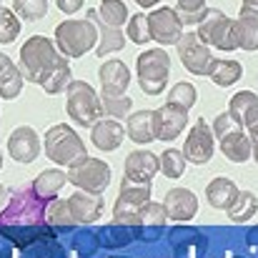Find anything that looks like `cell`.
Segmentation results:
<instances>
[{"label":"cell","instance_id":"obj_19","mask_svg":"<svg viewBox=\"0 0 258 258\" xmlns=\"http://www.w3.org/2000/svg\"><path fill=\"white\" fill-rule=\"evenodd\" d=\"M68 206H71V213H73L76 223H93L103 213V198L95 196V193H86V190L73 193L68 198Z\"/></svg>","mask_w":258,"mask_h":258},{"label":"cell","instance_id":"obj_8","mask_svg":"<svg viewBox=\"0 0 258 258\" xmlns=\"http://www.w3.org/2000/svg\"><path fill=\"white\" fill-rule=\"evenodd\" d=\"M198 35L206 45H213L218 50H233L238 48L236 40V20L226 18L221 10L208 8L206 18L198 23Z\"/></svg>","mask_w":258,"mask_h":258},{"label":"cell","instance_id":"obj_40","mask_svg":"<svg viewBox=\"0 0 258 258\" xmlns=\"http://www.w3.org/2000/svg\"><path fill=\"white\" fill-rule=\"evenodd\" d=\"M168 213L163 208V203H146L143 206V213H141V226H151V228H161L166 223Z\"/></svg>","mask_w":258,"mask_h":258},{"label":"cell","instance_id":"obj_23","mask_svg":"<svg viewBox=\"0 0 258 258\" xmlns=\"http://www.w3.org/2000/svg\"><path fill=\"white\" fill-rule=\"evenodd\" d=\"M125 136L141 146L156 141V128H153V110H138L128 118V128Z\"/></svg>","mask_w":258,"mask_h":258},{"label":"cell","instance_id":"obj_6","mask_svg":"<svg viewBox=\"0 0 258 258\" xmlns=\"http://www.w3.org/2000/svg\"><path fill=\"white\" fill-rule=\"evenodd\" d=\"M171 71V58L166 50H143L138 55V86L148 95H158L166 90Z\"/></svg>","mask_w":258,"mask_h":258},{"label":"cell","instance_id":"obj_7","mask_svg":"<svg viewBox=\"0 0 258 258\" xmlns=\"http://www.w3.org/2000/svg\"><path fill=\"white\" fill-rule=\"evenodd\" d=\"M103 113V100L86 81H73L68 86V115L78 125H95Z\"/></svg>","mask_w":258,"mask_h":258},{"label":"cell","instance_id":"obj_16","mask_svg":"<svg viewBox=\"0 0 258 258\" xmlns=\"http://www.w3.org/2000/svg\"><path fill=\"white\" fill-rule=\"evenodd\" d=\"M163 208L173 221H190L198 213V198L188 188H173L163 201Z\"/></svg>","mask_w":258,"mask_h":258},{"label":"cell","instance_id":"obj_29","mask_svg":"<svg viewBox=\"0 0 258 258\" xmlns=\"http://www.w3.org/2000/svg\"><path fill=\"white\" fill-rule=\"evenodd\" d=\"M241 76H243V66L236 60H216V66L211 71V81L221 88L233 86Z\"/></svg>","mask_w":258,"mask_h":258},{"label":"cell","instance_id":"obj_33","mask_svg":"<svg viewBox=\"0 0 258 258\" xmlns=\"http://www.w3.org/2000/svg\"><path fill=\"white\" fill-rule=\"evenodd\" d=\"M98 15H100L108 25H115V28H120L125 20H131V18H128V8H125L123 0H103L100 8H98Z\"/></svg>","mask_w":258,"mask_h":258},{"label":"cell","instance_id":"obj_22","mask_svg":"<svg viewBox=\"0 0 258 258\" xmlns=\"http://www.w3.org/2000/svg\"><path fill=\"white\" fill-rule=\"evenodd\" d=\"M20 90H23V71L5 53H0V98L5 100L18 98Z\"/></svg>","mask_w":258,"mask_h":258},{"label":"cell","instance_id":"obj_4","mask_svg":"<svg viewBox=\"0 0 258 258\" xmlns=\"http://www.w3.org/2000/svg\"><path fill=\"white\" fill-rule=\"evenodd\" d=\"M55 43L60 55L66 58H81L98 43V30L90 20H66L55 28Z\"/></svg>","mask_w":258,"mask_h":258},{"label":"cell","instance_id":"obj_13","mask_svg":"<svg viewBox=\"0 0 258 258\" xmlns=\"http://www.w3.org/2000/svg\"><path fill=\"white\" fill-rule=\"evenodd\" d=\"M188 125V110L166 103L163 108L153 110V128H156V138L158 141H173L178 138Z\"/></svg>","mask_w":258,"mask_h":258},{"label":"cell","instance_id":"obj_32","mask_svg":"<svg viewBox=\"0 0 258 258\" xmlns=\"http://www.w3.org/2000/svg\"><path fill=\"white\" fill-rule=\"evenodd\" d=\"M158 166H161V173L166 178H180L185 173V156H183V151L166 148L158 158Z\"/></svg>","mask_w":258,"mask_h":258},{"label":"cell","instance_id":"obj_37","mask_svg":"<svg viewBox=\"0 0 258 258\" xmlns=\"http://www.w3.org/2000/svg\"><path fill=\"white\" fill-rule=\"evenodd\" d=\"M20 33V20L15 15V10L10 8H0V43H13Z\"/></svg>","mask_w":258,"mask_h":258},{"label":"cell","instance_id":"obj_21","mask_svg":"<svg viewBox=\"0 0 258 258\" xmlns=\"http://www.w3.org/2000/svg\"><path fill=\"white\" fill-rule=\"evenodd\" d=\"M218 141H221V151H223V156L228 161L243 163V161L251 158V141L243 133V128L231 131V133H223V136H218Z\"/></svg>","mask_w":258,"mask_h":258},{"label":"cell","instance_id":"obj_9","mask_svg":"<svg viewBox=\"0 0 258 258\" xmlns=\"http://www.w3.org/2000/svg\"><path fill=\"white\" fill-rule=\"evenodd\" d=\"M68 180L76 183V185H78L81 190H86V193L100 196V193L108 188V183H110V168H108L105 161H98V158L86 156V158H81L78 163L71 166Z\"/></svg>","mask_w":258,"mask_h":258},{"label":"cell","instance_id":"obj_15","mask_svg":"<svg viewBox=\"0 0 258 258\" xmlns=\"http://www.w3.org/2000/svg\"><path fill=\"white\" fill-rule=\"evenodd\" d=\"M88 20H90V23L95 25V30H98L95 55H108V53L120 50V48L125 45V35H123V30L115 28V25H108V23L98 15V10H88Z\"/></svg>","mask_w":258,"mask_h":258},{"label":"cell","instance_id":"obj_41","mask_svg":"<svg viewBox=\"0 0 258 258\" xmlns=\"http://www.w3.org/2000/svg\"><path fill=\"white\" fill-rule=\"evenodd\" d=\"M58 3V8L66 13V15H73V13H78L81 8H83V0H55Z\"/></svg>","mask_w":258,"mask_h":258},{"label":"cell","instance_id":"obj_18","mask_svg":"<svg viewBox=\"0 0 258 258\" xmlns=\"http://www.w3.org/2000/svg\"><path fill=\"white\" fill-rule=\"evenodd\" d=\"M131 83V73L125 63L120 60H108L100 68V95H125V88Z\"/></svg>","mask_w":258,"mask_h":258},{"label":"cell","instance_id":"obj_25","mask_svg":"<svg viewBox=\"0 0 258 258\" xmlns=\"http://www.w3.org/2000/svg\"><path fill=\"white\" fill-rule=\"evenodd\" d=\"M231 113L238 118L241 125L251 128L253 123H258V98L251 90H241L231 98Z\"/></svg>","mask_w":258,"mask_h":258},{"label":"cell","instance_id":"obj_10","mask_svg":"<svg viewBox=\"0 0 258 258\" xmlns=\"http://www.w3.org/2000/svg\"><path fill=\"white\" fill-rule=\"evenodd\" d=\"M178 53H180L183 66H185L193 76H211V71H213V66H216V58H213L211 48L201 40L198 33H185V35L178 40Z\"/></svg>","mask_w":258,"mask_h":258},{"label":"cell","instance_id":"obj_1","mask_svg":"<svg viewBox=\"0 0 258 258\" xmlns=\"http://www.w3.org/2000/svg\"><path fill=\"white\" fill-rule=\"evenodd\" d=\"M45 201L33 190V188H23L13 196L10 206L0 213V228H10L15 226L18 233H23L25 228H40L43 231V223H45ZM15 233V236H18Z\"/></svg>","mask_w":258,"mask_h":258},{"label":"cell","instance_id":"obj_38","mask_svg":"<svg viewBox=\"0 0 258 258\" xmlns=\"http://www.w3.org/2000/svg\"><path fill=\"white\" fill-rule=\"evenodd\" d=\"M125 33H128V38H131L133 43H138V45L153 40V38H151V28H148V15H143V13H138V15H133V18L128 20Z\"/></svg>","mask_w":258,"mask_h":258},{"label":"cell","instance_id":"obj_46","mask_svg":"<svg viewBox=\"0 0 258 258\" xmlns=\"http://www.w3.org/2000/svg\"><path fill=\"white\" fill-rule=\"evenodd\" d=\"M246 5H258V0H243Z\"/></svg>","mask_w":258,"mask_h":258},{"label":"cell","instance_id":"obj_28","mask_svg":"<svg viewBox=\"0 0 258 258\" xmlns=\"http://www.w3.org/2000/svg\"><path fill=\"white\" fill-rule=\"evenodd\" d=\"M45 223L53 226V228H73L76 218L71 213L68 201H50L45 206Z\"/></svg>","mask_w":258,"mask_h":258},{"label":"cell","instance_id":"obj_3","mask_svg":"<svg viewBox=\"0 0 258 258\" xmlns=\"http://www.w3.org/2000/svg\"><path fill=\"white\" fill-rule=\"evenodd\" d=\"M45 153L58 166H73L81 158H86V143L71 125L58 123L45 133Z\"/></svg>","mask_w":258,"mask_h":258},{"label":"cell","instance_id":"obj_31","mask_svg":"<svg viewBox=\"0 0 258 258\" xmlns=\"http://www.w3.org/2000/svg\"><path fill=\"white\" fill-rule=\"evenodd\" d=\"M256 211H258V198L253 193H248V190H241L238 198L233 201V206L228 208V216H231V221L243 223V221H248Z\"/></svg>","mask_w":258,"mask_h":258},{"label":"cell","instance_id":"obj_47","mask_svg":"<svg viewBox=\"0 0 258 258\" xmlns=\"http://www.w3.org/2000/svg\"><path fill=\"white\" fill-rule=\"evenodd\" d=\"M0 168H3V153H0Z\"/></svg>","mask_w":258,"mask_h":258},{"label":"cell","instance_id":"obj_44","mask_svg":"<svg viewBox=\"0 0 258 258\" xmlns=\"http://www.w3.org/2000/svg\"><path fill=\"white\" fill-rule=\"evenodd\" d=\"M251 156L256 158V163H258V138H253V146H251Z\"/></svg>","mask_w":258,"mask_h":258},{"label":"cell","instance_id":"obj_14","mask_svg":"<svg viewBox=\"0 0 258 258\" xmlns=\"http://www.w3.org/2000/svg\"><path fill=\"white\" fill-rule=\"evenodd\" d=\"M8 151H10V156H13L18 163H33V161L38 158V153H40V141H38V136H35L33 128L20 125V128H15V131L10 133V138H8Z\"/></svg>","mask_w":258,"mask_h":258},{"label":"cell","instance_id":"obj_12","mask_svg":"<svg viewBox=\"0 0 258 258\" xmlns=\"http://www.w3.org/2000/svg\"><path fill=\"white\" fill-rule=\"evenodd\" d=\"M183 156H185V161H190L196 166H203V163L211 161V156H213V131L208 128V123L203 118H198L193 131L188 133L185 146H183Z\"/></svg>","mask_w":258,"mask_h":258},{"label":"cell","instance_id":"obj_39","mask_svg":"<svg viewBox=\"0 0 258 258\" xmlns=\"http://www.w3.org/2000/svg\"><path fill=\"white\" fill-rule=\"evenodd\" d=\"M100 100H103V110H105L110 118H115V120L125 118L128 110L133 108V103H131L128 95H100Z\"/></svg>","mask_w":258,"mask_h":258},{"label":"cell","instance_id":"obj_24","mask_svg":"<svg viewBox=\"0 0 258 258\" xmlns=\"http://www.w3.org/2000/svg\"><path fill=\"white\" fill-rule=\"evenodd\" d=\"M206 196H208V203H211L213 208L228 211V208L233 206V201L238 198V188H236V183L228 180V178H216V180L208 183Z\"/></svg>","mask_w":258,"mask_h":258},{"label":"cell","instance_id":"obj_43","mask_svg":"<svg viewBox=\"0 0 258 258\" xmlns=\"http://www.w3.org/2000/svg\"><path fill=\"white\" fill-rule=\"evenodd\" d=\"M141 8H153V5H158V0H136Z\"/></svg>","mask_w":258,"mask_h":258},{"label":"cell","instance_id":"obj_34","mask_svg":"<svg viewBox=\"0 0 258 258\" xmlns=\"http://www.w3.org/2000/svg\"><path fill=\"white\" fill-rule=\"evenodd\" d=\"M208 8L203 0H178V18L183 25H196L206 18Z\"/></svg>","mask_w":258,"mask_h":258},{"label":"cell","instance_id":"obj_2","mask_svg":"<svg viewBox=\"0 0 258 258\" xmlns=\"http://www.w3.org/2000/svg\"><path fill=\"white\" fill-rule=\"evenodd\" d=\"M60 58H66V55H60V50L53 45V40H48L43 35H33L30 40H25V45L20 50L23 78H28L30 83H40L58 66Z\"/></svg>","mask_w":258,"mask_h":258},{"label":"cell","instance_id":"obj_5","mask_svg":"<svg viewBox=\"0 0 258 258\" xmlns=\"http://www.w3.org/2000/svg\"><path fill=\"white\" fill-rule=\"evenodd\" d=\"M148 201H151V183H136L131 178H123L120 196H118L115 211H113L115 223H123V226L141 223V213Z\"/></svg>","mask_w":258,"mask_h":258},{"label":"cell","instance_id":"obj_27","mask_svg":"<svg viewBox=\"0 0 258 258\" xmlns=\"http://www.w3.org/2000/svg\"><path fill=\"white\" fill-rule=\"evenodd\" d=\"M73 81H71V66H68V60L66 58H60L58 60V66L40 81V86L43 90L48 93V95H55V93H63V90H68Z\"/></svg>","mask_w":258,"mask_h":258},{"label":"cell","instance_id":"obj_20","mask_svg":"<svg viewBox=\"0 0 258 258\" xmlns=\"http://www.w3.org/2000/svg\"><path fill=\"white\" fill-rule=\"evenodd\" d=\"M158 158L151 151H136L125 158V178L136 183H151V178L158 173Z\"/></svg>","mask_w":258,"mask_h":258},{"label":"cell","instance_id":"obj_26","mask_svg":"<svg viewBox=\"0 0 258 258\" xmlns=\"http://www.w3.org/2000/svg\"><path fill=\"white\" fill-rule=\"evenodd\" d=\"M66 180H68L66 173L58 171V168H50V171H43L33 180V190H35L43 201H50V198L58 196V190L66 185Z\"/></svg>","mask_w":258,"mask_h":258},{"label":"cell","instance_id":"obj_36","mask_svg":"<svg viewBox=\"0 0 258 258\" xmlns=\"http://www.w3.org/2000/svg\"><path fill=\"white\" fill-rule=\"evenodd\" d=\"M196 98H198V93H196V88L190 86V83H175L171 88V93H168V103L171 105H178V108H183V110H188V108H193L196 105Z\"/></svg>","mask_w":258,"mask_h":258},{"label":"cell","instance_id":"obj_11","mask_svg":"<svg viewBox=\"0 0 258 258\" xmlns=\"http://www.w3.org/2000/svg\"><path fill=\"white\" fill-rule=\"evenodd\" d=\"M148 28H151V38L158 40L161 45H178V40L183 38V23L175 8L153 10L148 15Z\"/></svg>","mask_w":258,"mask_h":258},{"label":"cell","instance_id":"obj_35","mask_svg":"<svg viewBox=\"0 0 258 258\" xmlns=\"http://www.w3.org/2000/svg\"><path fill=\"white\" fill-rule=\"evenodd\" d=\"M13 10L23 20H40L48 13V0H13Z\"/></svg>","mask_w":258,"mask_h":258},{"label":"cell","instance_id":"obj_42","mask_svg":"<svg viewBox=\"0 0 258 258\" xmlns=\"http://www.w3.org/2000/svg\"><path fill=\"white\" fill-rule=\"evenodd\" d=\"M241 15L258 20V5H246V3H243V8H241Z\"/></svg>","mask_w":258,"mask_h":258},{"label":"cell","instance_id":"obj_45","mask_svg":"<svg viewBox=\"0 0 258 258\" xmlns=\"http://www.w3.org/2000/svg\"><path fill=\"white\" fill-rule=\"evenodd\" d=\"M5 196H8V193H5V185H0V208H3V203H5Z\"/></svg>","mask_w":258,"mask_h":258},{"label":"cell","instance_id":"obj_17","mask_svg":"<svg viewBox=\"0 0 258 258\" xmlns=\"http://www.w3.org/2000/svg\"><path fill=\"white\" fill-rule=\"evenodd\" d=\"M123 138H125V128L115 118L98 120L95 125H90V141L98 151H115L123 143Z\"/></svg>","mask_w":258,"mask_h":258},{"label":"cell","instance_id":"obj_30","mask_svg":"<svg viewBox=\"0 0 258 258\" xmlns=\"http://www.w3.org/2000/svg\"><path fill=\"white\" fill-rule=\"evenodd\" d=\"M236 40L243 50H258V20L241 15L236 20Z\"/></svg>","mask_w":258,"mask_h":258}]
</instances>
